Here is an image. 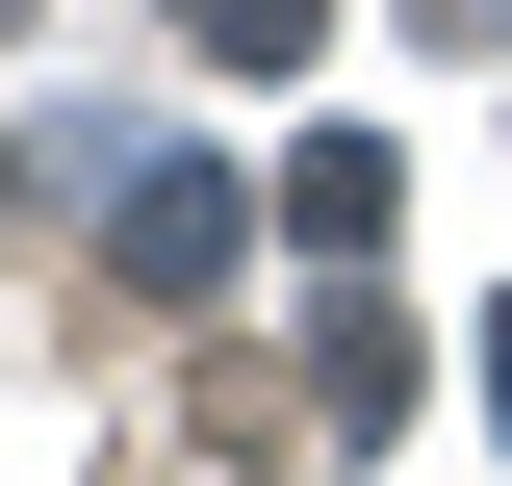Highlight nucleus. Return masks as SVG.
<instances>
[{
  "label": "nucleus",
  "mask_w": 512,
  "mask_h": 486,
  "mask_svg": "<svg viewBox=\"0 0 512 486\" xmlns=\"http://www.w3.org/2000/svg\"><path fill=\"white\" fill-rule=\"evenodd\" d=\"M308 410H333V435H384V410H410V307H359V282H333V333H308Z\"/></svg>",
  "instance_id": "1"
},
{
  "label": "nucleus",
  "mask_w": 512,
  "mask_h": 486,
  "mask_svg": "<svg viewBox=\"0 0 512 486\" xmlns=\"http://www.w3.org/2000/svg\"><path fill=\"white\" fill-rule=\"evenodd\" d=\"M384 205H410V180H384L359 128H333V154H282V231H308V256H384Z\"/></svg>",
  "instance_id": "2"
},
{
  "label": "nucleus",
  "mask_w": 512,
  "mask_h": 486,
  "mask_svg": "<svg viewBox=\"0 0 512 486\" xmlns=\"http://www.w3.org/2000/svg\"><path fill=\"white\" fill-rule=\"evenodd\" d=\"M308 26H333V0H205V52H308Z\"/></svg>",
  "instance_id": "3"
},
{
  "label": "nucleus",
  "mask_w": 512,
  "mask_h": 486,
  "mask_svg": "<svg viewBox=\"0 0 512 486\" xmlns=\"http://www.w3.org/2000/svg\"><path fill=\"white\" fill-rule=\"evenodd\" d=\"M487 410H512V307H487Z\"/></svg>",
  "instance_id": "4"
},
{
  "label": "nucleus",
  "mask_w": 512,
  "mask_h": 486,
  "mask_svg": "<svg viewBox=\"0 0 512 486\" xmlns=\"http://www.w3.org/2000/svg\"><path fill=\"white\" fill-rule=\"evenodd\" d=\"M0 26H26V0H0Z\"/></svg>",
  "instance_id": "5"
}]
</instances>
